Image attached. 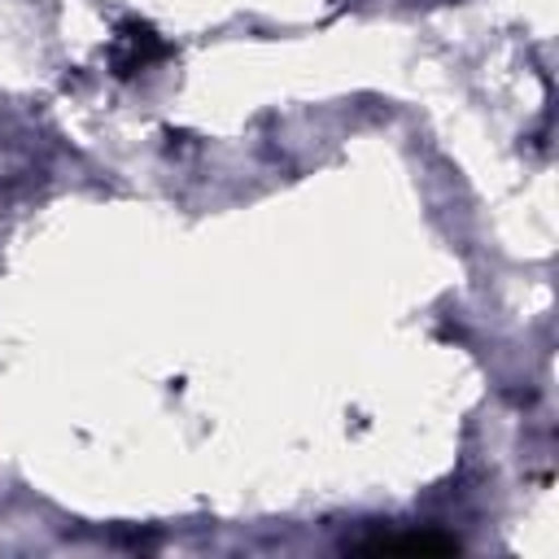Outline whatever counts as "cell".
Returning a JSON list of instances; mask_svg holds the SVG:
<instances>
[{"label": "cell", "mask_w": 559, "mask_h": 559, "mask_svg": "<svg viewBox=\"0 0 559 559\" xmlns=\"http://www.w3.org/2000/svg\"><path fill=\"white\" fill-rule=\"evenodd\" d=\"M170 52V44L148 26V22H122L118 26V35H114V70L122 74V79H131V74H144L153 61H162Z\"/></svg>", "instance_id": "obj_1"}, {"label": "cell", "mask_w": 559, "mask_h": 559, "mask_svg": "<svg viewBox=\"0 0 559 559\" xmlns=\"http://www.w3.org/2000/svg\"><path fill=\"white\" fill-rule=\"evenodd\" d=\"M358 550H432V555H445V550H459V542L454 537H445V533H384V537H371V542H354Z\"/></svg>", "instance_id": "obj_2"}]
</instances>
